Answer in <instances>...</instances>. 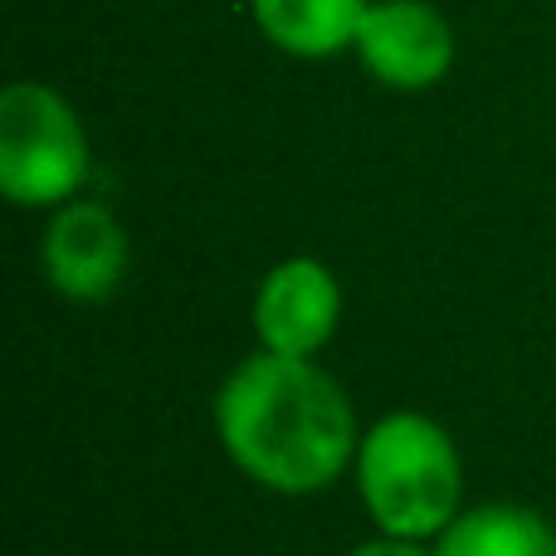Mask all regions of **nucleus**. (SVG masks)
<instances>
[{"label": "nucleus", "mask_w": 556, "mask_h": 556, "mask_svg": "<svg viewBox=\"0 0 556 556\" xmlns=\"http://www.w3.org/2000/svg\"><path fill=\"white\" fill-rule=\"evenodd\" d=\"M434 556H556V532L542 513L518 503H483L440 532Z\"/></svg>", "instance_id": "6e6552de"}, {"label": "nucleus", "mask_w": 556, "mask_h": 556, "mask_svg": "<svg viewBox=\"0 0 556 556\" xmlns=\"http://www.w3.org/2000/svg\"><path fill=\"white\" fill-rule=\"evenodd\" d=\"M45 274L74 303H98L127 274V235L98 201H68L45 230Z\"/></svg>", "instance_id": "423d86ee"}, {"label": "nucleus", "mask_w": 556, "mask_h": 556, "mask_svg": "<svg viewBox=\"0 0 556 556\" xmlns=\"http://www.w3.org/2000/svg\"><path fill=\"white\" fill-rule=\"evenodd\" d=\"M337 323H342V283L323 260L293 254L264 274L254 298V332L264 352L313 362L332 342Z\"/></svg>", "instance_id": "39448f33"}, {"label": "nucleus", "mask_w": 556, "mask_h": 556, "mask_svg": "<svg viewBox=\"0 0 556 556\" xmlns=\"http://www.w3.org/2000/svg\"><path fill=\"white\" fill-rule=\"evenodd\" d=\"M356 483L386 538L430 542L459 518L464 464L444 425L420 410H395L356 450Z\"/></svg>", "instance_id": "f03ea898"}, {"label": "nucleus", "mask_w": 556, "mask_h": 556, "mask_svg": "<svg viewBox=\"0 0 556 556\" xmlns=\"http://www.w3.org/2000/svg\"><path fill=\"white\" fill-rule=\"evenodd\" d=\"M352 556H434L425 542H410V538H381V542H366L356 547Z\"/></svg>", "instance_id": "1a4fd4ad"}, {"label": "nucleus", "mask_w": 556, "mask_h": 556, "mask_svg": "<svg viewBox=\"0 0 556 556\" xmlns=\"http://www.w3.org/2000/svg\"><path fill=\"white\" fill-rule=\"evenodd\" d=\"M371 0H250V15L274 49L293 59H332L356 45Z\"/></svg>", "instance_id": "0eeeda50"}, {"label": "nucleus", "mask_w": 556, "mask_h": 556, "mask_svg": "<svg viewBox=\"0 0 556 556\" xmlns=\"http://www.w3.org/2000/svg\"><path fill=\"white\" fill-rule=\"evenodd\" d=\"M88 181V132L59 88L20 78L0 93V191L5 201L49 211Z\"/></svg>", "instance_id": "7ed1b4c3"}, {"label": "nucleus", "mask_w": 556, "mask_h": 556, "mask_svg": "<svg viewBox=\"0 0 556 556\" xmlns=\"http://www.w3.org/2000/svg\"><path fill=\"white\" fill-rule=\"evenodd\" d=\"M352 49L366 74L395 93H425L454 68V29L430 0H371Z\"/></svg>", "instance_id": "20e7f679"}, {"label": "nucleus", "mask_w": 556, "mask_h": 556, "mask_svg": "<svg viewBox=\"0 0 556 556\" xmlns=\"http://www.w3.org/2000/svg\"><path fill=\"white\" fill-rule=\"evenodd\" d=\"M220 444L274 493H317L356 459V415L332 376L303 356L260 352L230 371L215 401Z\"/></svg>", "instance_id": "f257e3e1"}]
</instances>
